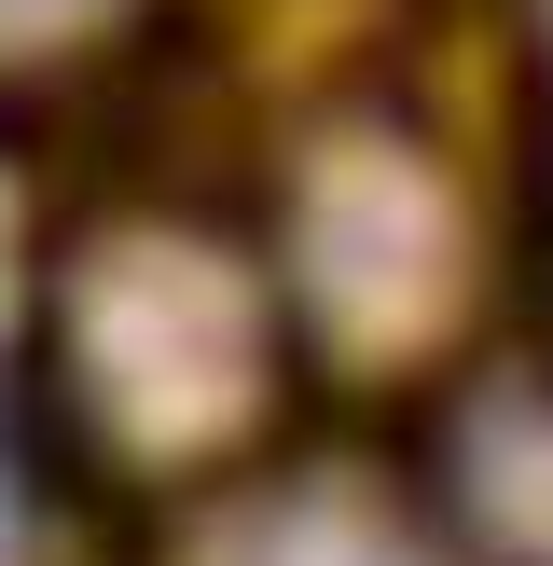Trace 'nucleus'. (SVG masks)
<instances>
[{
	"label": "nucleus",
	"instance_id": "423d86ee",
	"mask_svg": "<svg viewBox=\"0 0 553 566\" xmlns=\"http://www.w3.org/2000/svg\"><path fill=\"white\" fill-rule=\"evenodd\" d=\"M540 14H553V0H540Z\"/></svg>",
	"mask_w": 553,
	"mask_h": 566
},
{
	"label": "nucleus",
	"instance_id": "39448f33",
	"mask_svg": "<svg viewBox=\"0 0 553 566\" xmlns=\"http://www.w3.org/2000/svg\"><path fill=\"white\" fill-rule=\"evenodd\" d=\"M97 0H0V42H55V28H83Z\"/></svg>",
	"mask_w": 553,
	"mask_h": 566
},
{
	"label": "nucleus",
	"instance_id": "f257e3e1",
	"mask_svg": "<svg viewBox=\"0 0 553 566\" xmlns=\"http://www.w3.org/2000/svg\"><path fill=\"white\" fill-rule=\"evenodd\" d=\"M70 346H83L97 415L153 457H194L263 401V291L208 235H125L70 291Z\"/></svg>",
	"mask_w": 553,
	"mask_h": 566
},
{
	"label": "nucleus",
	"instance_id": "20e7f679",
	"mask_svg": "<svg viewBox=\"0 0 553 566\" xmlns=\"http://www.w3.org/2000/svg\"><path fill=\"white\" fill-rule=\"evenodd\" d=\"M221 566H429L387 512H359V497H276V512H249Z\"/></svg>",
	"mask_w": 553,
	"mask_h": 566
},
{
	"label": "nucleus",
	"instance_id": "7ed1b4c3",
	"mask_svg": "<svg viewBox=\"0 0 553 566\" xmlns=\"http://www.w3.org/2000/svg\"><path fill=\"white\" fill-rule=\"evenodd\" d=\"M470 512L512 566H553V401H498L470 429Z\"/></svg>",
	"mask_w": 553,
	"mask_h": 566
},
{
	"label": "nucleus",
	"instance_id": "f03ea898",
	"mask_svg": "<svg viewBox=\"0 0 553 566\" xmlns=\"http://www.w3.org/2000/svg\"><path fill=\"white\" fill-rule=\"evenodd\" d=\"M304 291H319L332 332H374V346L429 332L442 291H457V221H442V193L415 180L401 153H332L319 193H304Z\"/></svg>",
	"mask_w": 553,
	"mask_h": 566
}]
</instances>
